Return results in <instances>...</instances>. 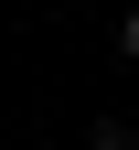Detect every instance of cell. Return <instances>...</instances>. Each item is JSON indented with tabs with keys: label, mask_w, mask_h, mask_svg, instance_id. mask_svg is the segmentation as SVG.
Returning a JSON list of instances; mask_svg holds the SVG:
<instances>
[{
	"label": "cell",
	"mask_w": 139,
	"mask_h": 150,
	"mask_svg": "<svg viewBox=\"0 0 139 150\" xmlns=\"http://www.w3.org/2000/svg\"><path fill=\"white\" fill-rule=\"evenodd\" d=\"M118 54H128V64H139V0H128V11H118Z\"/></svg>",
	"instance_id": "7a4b0ae2"
},
{
	"label": "cell",
	"mask_w": 139,
	"mask_h": 150,
	"mask_svg": "<svg viewBox=\"0 0 139 150\" xmlns=\"http://www.w3.org/2000/svg\"><path fill=\"white\" fill-rule=\"evenodd\" d=\"M86 150H139V118H128V107H107V118L86 129Z\"/></svg>",
	"instance_id": "6da1fadb"
}]
</instances>
